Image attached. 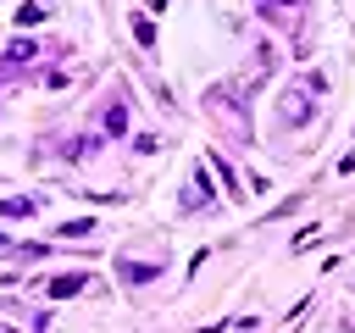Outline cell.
Instances as JSON below:
<instances>
[{
    "label": "cell",
    "mask_w": 355,
    "mask_h": 333,
    "mask_svg": "<svg viewBox=\"0 0 355 333\" xmlns=\"http://www.w3.org/2000/svg\"><path fill=\"white\" fill-rule=\"evenodd\" d=\"M122 128H128V117H122V105H111L105 111V133H122Z\"/></svg>",
    "instance_id": "obj_4"
},
{
    "label": "cell",
    "mask_w": 355,
    "mask_h": 333,
    "mask_svg": "<svg viewBox=\"0 0 355 333\" xmlns=\"http://www.w3.org/2000/svg\"><path fill=\"white\" fill-rule=\"evenodd\" d=\"M78 289H89V278H78V272H72V278H55V283H50V294H55V300H67V294H78Z\"/></svg>",
    "instance_id": "obj_1"
},
{
    "label": "cell",
    "mask_w": 355,
    "mask_h": 333,
    "mask_svg": "<svg viewBox=\"0 0 355 333\" xmlns=\"http://www.w3.org/2000/svg\"><path fill=\"white\" fill-rule=\"evenodd\" d=\"M261 6H266V0H261Z\"/></svg>",
    "instance_id": "obj_6"
},
{
    "label": "cell",
    "mask_w": 355,
    "mask_h": 333,
    "mask_svg": "<svg viewBox=\"0 0 355 333\" xmlns=\"http://www.w3.org/2000/svg\"><path fill=\"white\" fill-rule=\"evenodd\" d=\"M0 211H6V216H28V211H33V200H6Z\"/></svg>",
    "instance_id": "obj_5"
},
{
    "label": "cell",
    "mask_w": 355,
    "mask_h": 333,
    "mask_svg": "<svg viewBox=\"0 0 355 333\" xmlns=\"http://www.w3.org/2000/svg\"><path fill=\"white\" fill-rule=\"evenodd\" d=\"M161 266H133V261H122V283H150Z\"/></svg>",
    "instance_id": "obj_2"
},
{
    "label": "cell",
    "mask_w": 355,
    "mask_h": 333,
    "mask_svg": "<svg viewBox=\"0 0 355 333\" xmlns=\"http://www.w3.org/2000/svg\"><path fill=\"white\" fill-rule=\"evenodd\" d=\"M17 22H22V28H33V22H44V6H22V11H17Z\"/></svg>",
    "instance_id": "obj_3"
}]
</instances>
